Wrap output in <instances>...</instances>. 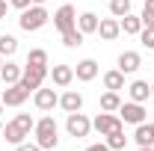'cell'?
I'll use <instances>...</instances> for the list:
<instances>
[{
	"instance_id": "6da1fadb",
	"label": "cell",
	"mask_w": 154,
	"mask_h": 151,
	"mask_svg": "<svg viewBox=\"0 0 154 151\" xmlns=\"http://www.w3.org/2000/svg\"><path fill=\"white\" fill-rule=\"evenodd\" d=\"M36 145L42 151H54L59 145V136H57V122H54V116H45V119H38L36 122Z\"/></svg>"
},
{
	"instance_id": "7a4b0ae2",
	"label": "cell",
	"mask_w": 154,
	"mask_h": 151,
	"mask_svg": "<svg viewBox=\"0 0 154 151\" xmlns=\"http://www.w3.org/2000/svg\"><path fill=\"white\" fill-rule=\"evenodd\" d=\"M51 21V15H48V9L45 6H27L24 12H21V18H18V24H21V30L24 33H36V30H42L45 24Z\"/></svg>"
},
{
	"instance_id": "3957f363",
	"label": "cell",
	"mask_w": 154,
	"mask_h": 151,
	"mask_svg": "<svg viewBox=\"0 0 154 151\" xmlns=\"http://www.w3.org/2000/svg\"><path fill=\"white\" fill-rule=\"evenodd\" d=\"M65 131H68V136H74V139H83V136H89V131H92V119L86 113H68V119H65Z\"/></svg>"
},
{
	"instance_id": "277c9868",
	"label": "cell",
	"mask_w": 154,
	"mask_h": 151,
	"mask_svg": "<svg viewBox=\"0 0 154 151\" xmlns=\"http://www.w3.org/2000/svg\"><path fill=\"white\" fill-rule=\"evenodd\" d=\"M125 128V122L119 119V113H101L92 119V131H98L101 136H107V133H113V131H122Z\"/></svg>"
},
{
	"instance_id": "5b68a950",
	"label": "cell",
	"mask_w": 154,
	"mask_h": 151,
	"mask_svg": "<svg viewBox=\"0 0 154 151\" xmlns=\"http://www.w3.org/2000/svg\"><path fill=\"white\" fill-rule=\"evenodd\" d=\"M48 65H24V74H21V83L30 89V92H36L38 86L48 80Z\"/></svg>"
},
{
	"instance_id": "8992f818",
	"label": "cell",
	"mask_w": 154,
	"mask_h": 151,
	"mask_svg": "<svg viewBox=\"0 0 154 151\" xmlns=\"http://www.w3.org/2000/svg\"><path fill=\"white\" fill-rule=\"evenodd\" d=\"M119 119L125 122V125H142L145 122V107L142 104H136V101H122V107H119Z\"/></svg>"
},
{
	"instance_id": "52a82bcc",
	"label": "cell",
	"mask_w": 154,
	"mask_h": 151,
	"mask_svg": "<svg viewBox=\"0 0 154 151\" xmlns=\"http://www.w3.org/2000/svg\"><path fill=\"white\" fill-rule=\"evenodd\" d=\"M27 98H30V89H27L21 80H18V83H12V86H6V89H3V95H0L3 107H21Z\"/></svg>"
},
{
	"instance_id": "ba28073f",
	"label": "cell",
	"mask_w": 154,
	"mask_h": 151,
	"mask_svg": "<svg viewBox=\"0 0 154 151\" xmlns=\"http://www.w3.org/2000/svg\"><path fill=\"white\" fill-rule=\"evenodd\" d=\"M54 27H57L59 33H65V30L77 27V9L71 6V3H62L57 12H54Z\"/></svg>"
},
{
	"instance_id": "9c48e42d",
	"label": "cell",
	"mask_w": 154,
	"mask_h": 151,
	"mask_svg": "<svg viewBox=\"0 0 154 151\" xmlns=\"http://www.w3.org/2000/svg\"><path fill=\"white\" fill-rule=\"evenodd\" d=\"M33 104H36L42 113H48V110H54L59 104V95L54 92V89H45V86H38L36 92H33Z\"/></svg>"
},
{
	"instance_id": "30bf717a",
	"label": "cell",
	"mask_w": 154,
	"mask_h": 151,
	"mask_svg": "<svg viewBox=\"0 0 154 151\" xmlns=\"http://www.w3.org/2000/svg\"><path fill=\"white\" fill-rule=\"evenodd\" d=\"M48 77L54 80V86L65 89V86H71V83H74V68H71V65H54Z\"/></svg>"
},
{
	"instance_id": "8fae6325",
	"label": "cell",
	"mask_w": 154,
	"mask_h": 151,
	"mask_svg": "<svg viewBox=\"0 0 154 151\" xmlns=\"http://www.w3.org/2000/svg\"><path fill=\"white\" fill-rule=\"evenodd\" d=\"M139 65H142V57H139L136 51L119 54V71H122V74H134V71H139Z\"/></svg>"
},
{
	"instance_id": "7c38bea8",
	"label": "cell",
	"mask_w": 154,
	"mask_h": 151,
	"mask_svg": "<svg viewBox=\"0 0 154 151\" xmlns=\"http://www.w3.org/2000/svg\"><path fill=\"white\" fill-rule=\"evenodd\" d=\"M74 77L80 80V83H92V80L98 77V62L95 59H80L77 68H74Z\"/></svg>"
},
{
	"instance_id": "4fadbf2b",
	"label": "cell",
	"mask_w": 154,
	"mask_h": 151,
	"mask_svg": "<svg viewBox=\"0 0 154 151\" xmlns=\"http://www.w3.org/2000/svg\"><path fill=\"white\" fill-rule=\"evenodd\" d=\"M98 36L104 39V42H116V39L122 36V24H119V18H104L101 24H98Z\"/></svg>"
},
{
	"instance_id": "5bb4252c",
	"label": "cell",
	"mask_w": 154,
	"mask_h": 151,
	"mask_svg": "<svg viewBox=\"0 0 154 151\" xmlns=\"http://www.w3.org/2000/svg\"><path fill=\"white\" fill-rule=\"evenodd\" d=\"M27 136H30V133L24 131V128H21V125L15 122V119L3 125V139H6V142H12V145H21V142H24Z\"/></svg>"
},
{
	"instance_id": "9a60e30c",
	"label": "cell",
	"mask_w": 154,
	"mask_h": 151,
	"mask_svg": "<svg viewBox=\"0 0 154 151\" xmlns=\"http://www.w3.org/2000/svg\"><path fill=\"white\" fill-rule=\"evenodd\" d=\"M59 107H62L65 113H77V110H83V95L74 92V89L62 92V95H59Z\"/></svg>"
},
{
	"instance_id": "2e32d148",
	"label": "cell",
	"mask_w": 154,
	"mask_h": 151,
	"mask_svg": "<svg viewBox=\"0 0 154 151\" xmlns=\"http://www.w3.org/2000/svg\"><path fill=\"white\" fill-rule=\"evenodd\" d=\"M128 95H131V101H136V104H145V101L151 98V86H148L145 80H134V83L128 86Z\"/></svg>"
},
{
	"instance_id": "e0dca14e",
	"label": "cell",
	"mask_w": 154,
	"mask_h": 151,
	"mask_svg": "<svg viewBox=\"0 0 154 151\" xmlns=\"http://www.w3.org/2000/svg\"><path fill=\"white\" fill-rule=\"evenodd\" d=\"M119 24H122V33L125 36H139L142 33V18L134 15V12H128L125 18H119Z\"/></svg>"
},
{
	"instance_id": "ac0fdd59",
	"label": "cell",
	"mask_w": 154,
	"mask_h": 151,
	"mask_svg": "<svg viewBox=\"0 0 154 151\" xmlns=\"http://www.w3.org/2000/svg\"><path fill=\"white\" fill-rule=\"evenodd\" d=\"M21 74H24V68H21V65H15V62H9V59H6V62H3V68H0V80H3L6 86L18 83Z\"/></svg>"
},
{
	"instance_id": "d6986e66",
	"label": "cell",
	"mask_w": 154,
	"mask_h": 151,
	"mask_svg": "<svg viewBox=\"0 0 154 151\" xmlns=\"http://www.w3.org/2000/svg\"><path fill=\"white\" fill-rule=\"evenodd\" d=\"M98 15L95 12H83V15H77V30L83 33V36H89V33H98Z\"/></svg>"
},
{
	"instance_id": "ffe728a7",
	"label": "cell",
	"mask_w": 154,
	"mask_h": 151,
	"mask_svg": "<svg viewBox=\"0 0 154 151\" xmlns=\"http://www.w3.org/2000/svg\"><path fill=\"white\" fill-rule=\"evenodd\" d=\"M134 142L139 145V148H145V145H154V128L151 125H136V131H134Z\"/></svg>"
},
{
	"instance_id": "44dd1931",
	"label": "cell",
	"mask_w": 154,
	"mask_h": 151,
	"mask_svg": "<svg viewBox=\"0 0 154 151\" xmlns=\"http://www.w3.org/2000/svg\"><path fill=\"white\" fill-rule=\"evenodd\" d=\"M119 107H122V95L119 92L107 89V92L101 95V110H104V113H119Z\"/></svg>"
},
{
	"instance_id": "7402d4cb",
	"label": "cell",
	"mask_w": 154,
	"mask_h": 151,
	"mask_svg": "<svg viewBox=\"0 0 154 151\" xmlns=\"http://www.w3.org/2000/svg\"><path fill=\"white\" fill-rule=\"evenodd\" d=\"M104 89H113V92H119V89H125V74H122L119 68H113V71H107V74H104Z\"/></svg>"
},
{
	"instance_id": "603a6c76",
	"label": "cell",
	"mask_w": 154,
	"mask_h": 151,
	"mask_svg": "<svg viewBox=\"0 0 154 151\" xmlns=\"http://www.w3.org/2000/svg\"><path fill=\"white\" fill-rule=\"evenodd\" d=\"M18 51V39L9 33H0V57H15Z\"/></svg>"
},
{
	"instance_id": "cb8c5ba5",
	"label": "cell",
	"mask_w": 154,
	"mask_h": 151,
	"mask_svg": "<svg viewBox=\"0 0 154 151\" xmlns=\"http://www.w3.org/2000/svg\"><path fill=\"white\" fill-rule=\"evenodd\" d=\"M59 36H62V45H65V48H80V45H83V39H86L77 27L65 30V33H59Z\"/></svg>"
},
{
	"instance_id": "d4e9b609",
	"label": "cell",
	"mask_w": 154,
	"mask_h": 151,
	"mask_svg": "<svg viewBox=\"0 0 154 151\" xmlns=\"http://www.w3.org/2000/svg\"><path fill=\"white\" fill-rule=\"evenodd\" d=\"M107 145H110V151H125V145H128L125 128H122V131H113V133H107Z\"/></svg>"
},
{
	"instance_id": "484cf974",
	"label": "cell",
	"mask_w": 154,
	"mask_h": 151,
	"mask_svg": "<svg viewBox=\"0 0 154 151\" xmlns=\"http://www.w3.org/2000/svg\"><path fill=\"white\" fill-rule=\"evenodd\" d=\"M131 12V0H110V15L113 18H125Z\"/></svg>"
},
{
	"instance_id": "4316f807",
	"label": "cell",
	"mask_w": 154,
	"mask_h": 151,
	"mask_svg": "<svg viewBox=\"0 0 154 151\" xmlns=\"http://www.w3.org/2000/svg\"><path fill=\"white\" fill-rule=\"evenodd\" d=\"M27 65H48V51L45 48H33L27 54Z\"/></svg>"
},
{
	"instance_id": "83f0119b",
	"label": "cell",
	"mask_w": 154,
	"mask_h": 151,
	"mask_svg": "<svg viewBox=\"0 0 154 151\" xmlns=\"http://www.w3.org/2000/svg\"><path fill=\"white\" fill-rule=\"evenodd\" d=\"M139 18H142V27H154V0H145Z\"/></svg>"
},
{
	"instance_id": "f1b7e54d",
	"label": "cell",
	"mask_w": 154,
	"mask_h": 151,
	"mask_svg": "<svg viewBox=\"0 0 154 151\" xmlns=\"http://www.w3.org/2000/svg\"><path fill=\"white\" fill-rule=\"evenodd\" d=\"M139 42H142V48L154 51V27H142V33H139Z\"/></svg>"
},
{
	"instance_id": "f546056e",
	"label": "cell",
	"mask_w": 154,
	"mask_h": 151,
	"mask_svg": "<svg viewBox=\"0 0 154 151\" xmlns=\"http://www.w3.org/2000/svg\"><path fill=\"white\" fill-rule=\"evenodd\" d=\"M15 122H18V125H21V128H24L27 133H30L33 128H36V119H33L30 113H18V116H15Z\"/></svg>"
},
{
	"instance_id": "4dcf8cb0",
	"label": "cell",
	"mask_w": 154,
	"mask_h": 151,
	"mask_svg": "<svg viewBox=\"0 0 154 151\" xmlns=\"http://www.w3.org/2000/svg\"><path fill=\"white\" fill-rule=\"evenodd\" d=\"M9 6H12V9H18V12H24L27 6H33V0H9Z\"/></svg>"
},
{
	"instance_id": "1f68e13d",
	"label": "cell",
	"mask_w": 154,
	"mask_h": 151,
	"mask_svg": "<svg viewBox=\"0 0 154 151\" xmlns=\"http://www.w3.org/2000/svg\"><path fill=\"white\" fill-rule=\"evenodd\" d=\"M15 151H42V148H38L36 142H27V139H24L21 145H15Z\"/></svg>"
},
{
	"instance_id": "d6a6232c",
	"label": "cell",
	"mask_w": 154,
	"mask_h": 151,
	"mask_svg": "<svg viewBox=\"0 0 154 151\" xmlns=\"http://www.w3.org/2000/svg\"><path fill=\"white\" fill-rule=\"evenodd\" d=\"M83 151H110V145L107 142H95V145H89V148H83Z\"/></svg>"
},
{
	"instance_id": "836d02e7",
	"label": "cell",
	"mask_w": 154,
	"mask_h": 151,
	"mask_svg": "<svg viewBox=\"0 0 154 151\" xmlns=\"http://www.w3.org/2000/svg\"><path fill=\"white\" fill-rule=\"evenodd\" d=\"M6 9H9V3H6V0H0V21L6 18Z\"/></svg>"
},
{
	"instance_id": "e575fe53",
	"label": "cell",
	"mask_w": 154,
	"mask_h": 151,
	"mask_svg": "<svg viewBox=\"0 0 154 151\" xmlns=\"http://www.w3.org/2000/svg\"><path fill=\"white\" fill-rule=\"evenodd\" d=\"M33 3H36V6H45V0H33Z\"/></svg>"
},
{
	"instance_id": "d590c367",
	"label": "cell",
	"mask_w": 154,
	"mask_h": 151,
	"mask_svg": "<svg viewBox=\"0 0 154 151\" xmlns=\"http://www.w3.org/2000/svg\"><path fill=\"white\" fill-rule=\"evenodd\" d=\"M0 116H3V101H0Z\"/></svg>"
},
{
	"instance_id": "8d00e7d4",
	"label": "cell",
	"mask_w": 154,
	"mask_h": 151,
	"mask_svg": "<svg viewBox=\"0 0 154 151\" xmlns=\"http://www.w3.org/2000/svg\"><path fill=\"white\" fill-rule=\"evenodd\" d=\"M0 68H3V57H0Z\"/></svg>"
},
{
	"instance_id": "74e56055",
	"label": "cell",
	"mask_w": 154,
	"mask_h": 151,
	"mask_svg": "<svg viewBox=\"0 0 154 151\" xmlns=\"http://www.w3.org/2000/svg\"><path fill=\"white\" fill-rule=\"evenodd\" d=\"M151 95H154V83H151Z\"/></svg>"
},
{
	"instance_id": "f35d334b",
	"label": "cell",
	"mask_w": 154,
	"mask_h": 151,
	"mask_svg": "<svg viewBox=\"0 0 154 151\" xmlns=\"http://www.w3.org/2000/svg\"><path fill=\"white\" fill-rule=\"evenodd\" d=\"M151 128H154V122H151Z\"/></svg>"
}]
</instances>
